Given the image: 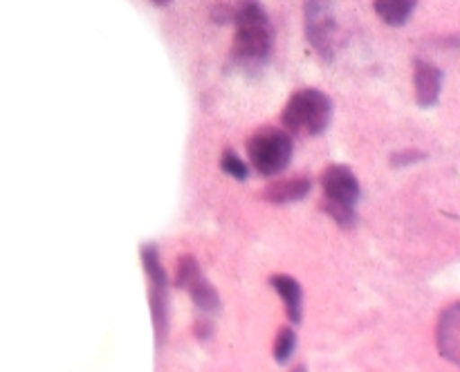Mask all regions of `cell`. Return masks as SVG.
<instances>
[{
	"label": "cell",
	"mask_w": 460,
	"mask_h": 372,
	"mask_svg": "<svg viewBox=\"0 0 460 372\" xmlns=\"http://www.w3.org/2000/svg\"><path fill=\"white\" fill-rule=\"evenodd\" d=\"M313 188L310 177H290L283 182H274L265 188L263 197L272 204H295V202L304 200Z\"/></svg>",
	"instance_id": "obj_9"
},
{
	"label": "cell",
	"mask_w": 460,
	"mask_h": 372,
	"mask_svg": "<svg viewBox=\"0 0 460 372\" xmlns=\"http://www.w3.org/2000/svg\"><path fill=\"white\" fill-rule=\"evenodd\" d=\"M422 160H427L425 152L418 151V148H407V151L395 152V155L391 157V164H394L395 169H402V166H413Z\"/></svg>",
	"instance_id": "obj_18"
},
{
	"label": "cell",
	"mask_w": 460,
	"mask_h": 372,
	"mask_svg": "<svg viewBox=\"0 0 460 372\" xmlns=\"http://www.w3.org/2000/svg\"><path fill=\"white\" fill-rule=\"evenodd\" d=\"M193 332H196V336L200 341H207L211 336V325L209 323H196V327H193Z\"/></svg>",
	"instance_id": "obj_19"
},
{
	"label": "cell",
	"mask_w": 460,
	"mask_h": 372,
	"mask_svg": "<svg viewBox=\"0 0 460 372\" xmlns=\"http://www.w3.org/2000/svg\"><path fill=\"white\" fill-rule=\"evenodd\" d=\"M236 22V39H234V61L243 67L261 65L270 56L274 31L270 25V16L265 13L259 0H241L234 12Z\"/></svg>",
	"instance_id": "obj_1"
},
{
	"label": "cell",
	"mask_w": 460,
	"mask_h": 372,
	"mask_svg": "<svg viewBox=\"0 0 460 372\" xmlns=\"http://www.w3.org/2000/svg\"><path fill=\"white\" fill-rule=\"evenodd\" d=\"M220 169H223L227 175H232L234 179H238V182L250 177V169H247L245 161H243L236 152L229 151V148L223 152V157H220Z\"/></svg>",
	"instance_id": "obj_16"
},
{
	"label": "cell",
	"mask_w": 460,
	"mask_h": 372,
	"mask_svg": "<svg viewBox=\"0 0 460 372\" xmlns=\"http://www.w3.org/2000/svg\"><path fill=\"white\" fill-rule=\"evenodd\" d=\"M436 343L438 352L447 359L449 363L458 366L460 363V303H452L443 309L436 327Z\"/></svg>",
	"instance_id": "obj_6"
},
{
	"label": "cell",
	"mask_w": 460,
	"mask_h": 372,
	"mask_svg": "<svg viewBox=\"0 0 460 372\" xmlns=\"http://www.w3.org/2000/svg\"><path fill=\"white\" fill-rule=\"evenodd\" d=\"M332 121V101L326 92L314 88L296 90L281 112L283 130L299 137L326 133Z\"/></svg>",
	"instance_id": "obj_2"
},
{
	"label": "cell",
	"mask_w": 460,
	"mask_h": 372,
	"mask_svg": "<svg viewBox=\"0 0 460 372\" xmlns=\"http://www.w3.org/2000/svg\"><path fill=\"white\" fill-rule=\"evenodd\" d=\"M413 85H416V101L420 108H434L443 90V70L434 63L418 58L413 67Z\"/></svg>",
	"instance_id": "obj_7"
},
{
	"label": "cell",
	"mask_w": 460,
	"mask_h": 372,
	"mask_svg": "<svg viewBox=\"0 0 460 372\" xmlns=\"http://www.w3.org/2000/svg\"><path fill=\"white\" fill-rule=\"evenodd\" d=\"M322 209L335 220V224H340L341 229H353L358 224V213H355V206H346L340 204V202H332L323 197Z\"/></svg>",
	"instance_id": "obj_14"
},
{
	"label": "cell",
	"mask_w": 460,
	"mask_h": 372,
	"mask_svg": "<svg viewBox=\"0 0 460 372\" xmlns=\"http://www.w3.org/2000/svg\"><path fill=\"white\" fill-rule=\"evenodd\" d=\"M200 272H202L200 263H198L193 255H182V258H180V263H178V272H175V287L184 290V285H187V282Z\"/></svg>",
	"instance_id": "obj_17"
},
{
	"label": "cell",
	"mask_w": 460,
	"mask_h": 372,
	"mask_svg": "<svg viewBox=\"0 0 460 372\" xmlns=\"http://www.w3.org/2000/svg\"><path fill=\"white\" fill-rule=\"evenodd\" d=\"M304 18H305V36H308L313 49L323 58V61H332V58H335V31H337L332 0H305Z\"/></svg>",
	"instance_id": "obj_4"
},
{
	"label": "cell",
	"mask_w": 460,
	"mask_h": 372,
	"mask_svg": "<svg viewBox=\"0 0 460 372\" xmlns=\"http://www.w3.org/2000/svg\"><path fill=\"white\" fill-rule=\"evenodd\" d=\"M292 155H295V142H292V134L283 128L265 125L256 130L247 142L250 164L265 177L283 173L290 166Z\"/></svg>",
	"instance_id": "obj_3"
},
{
	"label": "cell",
	"mask_w": 460,
	"mask_h": 372,
	"mask_svg": "<svg viewBox=\"0 0 460 372\" xmlns=\"http://www.w3.org/2000/svg\"><path fill=\"white\" fill-rule=\"evenodd\" d=\"M322 188L323 197L340 204L355 206L362 197V188H359V179L349 166L344 164H331L322 175Z\"/></svg>",
	"instance_id": "obj_5"
},
{
	"label": "cell",
	"mask_w": 460,
	"mask_h": 372,
	"mask_svg": "<svg viewBox=\"0 0 460 372\" xmlns=\"http://www.w3.org/2000/svg\"><path fill=\"white\" fill-rule=\"evenodd\" d=\"M151 318L153 330H155V343L164 345L166 334H169V287L151 285Z\"/></svg>",
	"instance_id": "obj_10"
},
{
	"label": "cell",
	"mask_w": 460,
	"mask_h": 372,
	"mask_svg": "<svg viewBox=\"0 0 460 372\" xmlns=\"http://www.w3.org/2000/svg\"><path fill=\"white\" fill-rule=\"evenodd\" d=\"M418 0H376V13L391 27H400L411 18Z\"/></svg>",
	"instance_id": "obj_12"
},
{
	"label": "cell",
	"mask_w": 460,
	"mask_h": 372,
	"mask_svg": "<svg viewBox=\"0 0 460 372\" xmlns=\"http://www.w3.org/2000/svg\"><path fill=\"white\" fill-rule=\"evenodd\" d=\"M142 264H144V272H146L148 281L151 285H162V287H169V273H166L164 264L160 260V249L157 245L148 242V245H142Z\"/></svg>",
	"instance_id": "obj_13"
},
{
	"label": "cell",
	"mask_w": 460,
	"mask_h": 372,
	"mask_svg": "<svg viewBox=\"0 0 460 372\" xmlns=\"http://www.w3.org/2000/svg\"><path fill=\"white\" fill-rule=\"evenodd\" d=\"M270 285L277 291L279 296L286 303V314L295 325H299L301 318H304V287L296 278L288 276V273H274L270 278Z\"/></svg>",
	"instance_id": "obj_8"
},
{
	"label": "cell",
	"mask_w": 460,
	"mask_h": 372,
	"mask_svg": "<svg viewBox=\"0 0 460 372\" xmlns=\"http://www.w3.org/2000/svg\"><path fill=\"white\" fill-rule=\"evenodd\" d=\"M153 4H157V7H166V4L171 3V0H151Z\"/></svg>",
	"instance_id": "obj_20"
},
{
	"label": "cell",
	"mask_w": 460,
	"mask_h": 372,
	"mask_svg": "<svg viewBox=\"0 0 460 372\" xmlns=\"http://www.w3.org/2000/svg\"><path fill=\"white\" fill-rule=\"evenodd\" d=\"M184 290L189 291V296H191V300L196 303V307L202 309V312H218L220 309L218 291H216V287L202 276V272L196 273V276L184 285Z\"/></svg>",
	"instance_id": "obj_11"
},
{
	"label": "cell",
	"mask_w": 460,
	"mask_h": 372,
	"mask_svg": "<svg viewBox=\"0 0 460 372\" xmlns=\"http://www.w3.org/2000/svg\"><path fill=\"white\" fill-rule=\"evenodd\" d=\"M296 350V332L292 327H281L274 341V359L277 363H288Z\"/></svg>",
	"instance_id": "obj_15"
}]
</instances>
